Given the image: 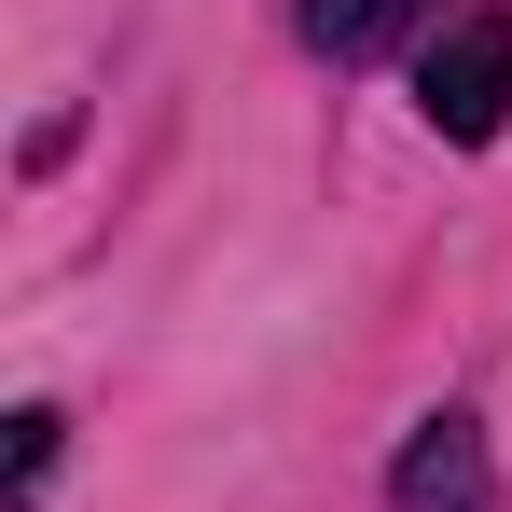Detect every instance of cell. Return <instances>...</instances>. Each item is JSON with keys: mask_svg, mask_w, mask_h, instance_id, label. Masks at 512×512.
<instances>
[{"mask_svg": "<svg viewBox=\"0 0 512 512\" xmlns=\"http://www.w3.org/2000/svg\"><path fill=\"white\" fill-rule=\"evenodd\" d=\"M416 111H429V139H457V153L512 125V0L443 14V42H429V70H416Z\"/></svg>", "mask_w": 512, "mask_h": 512, "instance_id": "obj_1", "label": "cell"}, {"mask_svg": "<svg viewBox=\"0 0 512 512\" xmlns=\"http://www.w3.org/2000/svg\"><path fill=\"white\" fill-rule=\"evenodd\" d=\"M388 499L402 512H499V471H485V429L457 416H416V443H402V471H388Z\"/></svg>", "mask_w": 512, "mask_h": 512, "instance_id": "obj_2", "label": "cell"}, {"mask_svg": "<svg viewBox=\"0 0 512 512\" xmlns=\"http://www.w3.org/2000/svg\"><path fill=\"white\" fill-rule=\"evenodd\" d=\"M429 0H305V42H319V56H388V42H402V28H416Z\"/></svg>", "mask_w": 512, "mask_h": 512, "instance_id": "obj_3", "label": "cell"}, {"mask_svg": "<svg viewBox=\"0 0 512 512\" xmlns=\"http://www.w3.org/2000/svg\"><path fill=\"white\" fill-rule=\"evenodd\" d=\"M56 402H28V416H14V499H42V471H56Z\"/></svg>", "mask_w": 512, "mask_h": 512, "instance_id": "obj_4", "label": "cell"}]
</instances>
